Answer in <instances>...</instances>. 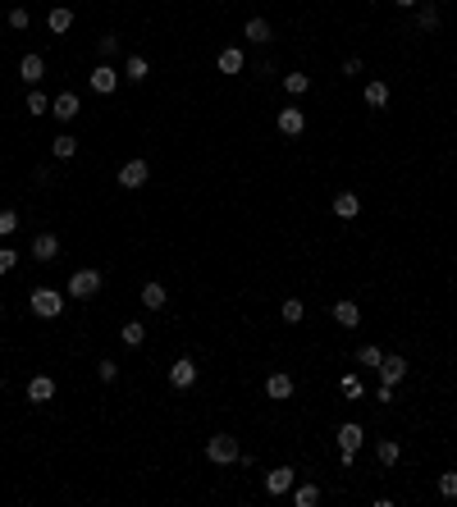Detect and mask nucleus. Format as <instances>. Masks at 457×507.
<instances>
[{"label": "nucleus", "instance_id": "1", "mask_svg": "<svg viewBox=\"0 0 457 507\" xmlns=\"http://www.w3.org/2000/svg\"><path fill=\"white\" fill-rule=\"evenodd\" d=\"M65 298L69 293H55V288H33V293H28V307H33V316L55 320L60 311H65Z\"/></svg>", "mask_w": 457, "mask_h": 507}, {"label": "nucleus", "instance_id": "2", "mask_svg": "<svg viewBox=\"0 0 457 507\" xmlns=\"http://www.w3.org/2000/svg\"><path fill=\"white\" fill-rule=\"evenodd\" d=\"M65 293H69V298H78V302H92L101 293V270H74Z\"/></svg>", "mask_w": 457, "mask_h": 507}, {"label": "nucleus", "instance_id": "3", "mask_svg": "<svg viewBox=\"0 0 457 507\" xmlns=\"http://www.w3.org/2000/svg\"><path fill=\"white\" fill-rule=\"evenodd\" d=\"M238 439H233V434H210V439H206V457H210V462H215V466H228V462H238Z\"/></svg>", "mask_w": 457, "mask_h": 507}, {"label": "nucleus", "instance_id": "4", "mask_svg": "<svg viewBox=\"0 0 457 507\" xmlns=\"http://www.w3.org/2000/svg\"><path fill=\"white\" fill-rule=\"evenodd\" d=\"M357 448H361V425H338V462L343 466H352L357 462Z\"/></svg>", "mask_w": 457, "mask_h": 507}, {"label": "nucleus", "instance_id": "5", "mask_svg": "<svg viewBox=\"0 0 457 507\" xmlns=\"http://www.w3.org/2000/svg\"><path fill=\"white\" fill-rule=\"evenodd\" d=\"M293 485H297V471H293V466H274V471H265V494H270V498L293 494Z\"/></svg>", "mask_w": 457, "mask_h": 507}, {"label": "nucleus", "instance_id": "6", "mask_svg": "<svg viewBox=\"0 0 457 507\" xmlns=\"http://www.w3.org/2000/svg\"><path fill=\"white\" fill-rule=\"evenodd\" d=\"M147 178H151V165H147V160H128V165H119V188L138 192V188H147Z\"/></svg>", "mask_w": 457, "mask_h": 507}, {"label": "nucleus", "instance_id": "7", "mask_svg": "<svg viewBox=\"0 0 457 507\" xmlns=\"http://www.w3.org/2000/svg\"><path fill=\"white\" fill-rule=\"evenodd\" d=\"M51 114H55V119H60V123H74L78 114H83V101H78L74 92H60V96L51 101Z\"/></svg>", "mask_w": 457, "mask_h": 507}, {"label": "nucleus", "instance_id": "8", "mask_svg": "<svg viewBox=\"0 0 457 507\" xmlns=\"http://www.w3.org/2000/svg\"><path fill=\"white\" fill-rule=\"evenodd\" d=\"M88 83H92V92L110 96V92L119 87V69H115V65H97V69H92V78H88Z\"/></svg>", "mask_w": 457, "mask_h": 507}, {"label": "nucleus", "instance_id": "9", "mask_svg": "<svg viewBox=\"0 0 457 507\" xmlns=\"http://www.w3.org/2000/svg\"><path fill=\"white\" fill-rule=\"evenodd\" d=\"M375 375H380V384H403V379H407V356H389V352H384V361H380Z\"/></svg>", "mask_w": 457, "mask_h": 507}, {"label": "nucleus", "instance_id": "10", "mask_svg": "<svg viewBox=\"0 0 457 507\" xmlns=\"http://www.w3.org/2000/svg\"><path fill=\"white\" fill-rule=\"evenodd\" d=\"M302 128H306L302 105H283V110H279V132H283V137H302Z\"/></svg>", "mask_w": 457, "mask_h": 507}, {"label": "nucleus", "instance_id": "11", "mask_svg": "<svg viewBox=\"0 0 457 507\" xmlns=\"http://www.w3.org/2000/svg\"><path fill=\"white\" fill-rule=\"evenodd\" d=\"M265 397H274V402L293 397V375H288V370H270V375H265Z\"/></svg>", "mask_w": 457, "mask_h": 507}, {"label": "nucleus", "instance_id": "12", "mask_svg": "<svg viewBox=\"0 0 457 507\" xmlns=\"http://www.w3.org/2000/svg\"><path fill=\"white\" fill-rule=\"evenodd\" d=\"M169 384H174V388H192V384H197V366H192V356H178V361L169 366Z\"/></svg>", "mask_w": 457, "mask_h": 507}, {"label": "nucleus", "instance_id": "13", "mask_svg": "<svg viewBox=\"0 0 457 507\" xmlns=\"http://www.w3.org/2000/svg\"><path fill=\"white\" fill-rule=\"evenodd\" d=\"M19 78L28 83V87H37V83L46 78V60L37 55V51H33V55H23V60H19Z\"/></svg>", "mask_w": 457, "mask_h": 507}, {"label": "nucleus", "instance_id": "14", "mask_svg": "<svg viewBox=\"0 0 457 507\" xmlns=\"http://www.w3.org/2000/svg\"><path fill=\"white\" fill-rule=\"evenodd\" d=\"M51 397H55V379H51V375H33V379H28V402L46 407Z\"/></svg>", "mask_w": 457, "mask_h": 507}, {"label": "nucleus", "instance_id": "15", "mask_svg": "<svg viewBox=\"0 0 457 507\" xmlns=\"http://www.w3.org/2000/svg\"><path fill=\"white\" fill-rule=\"evenodd\" d=\"M33 256H37V261H55V256H60V238H55V233H37V238H33Z\"/></svg>", "mask_w": 457, "mask_h": 507}, {"label": "nucleus", "instance_id": "16", "mask_svg": "<svg viewBox=\"0 0 457 507\" xmlns=\"http://www.w3.org/2000/svg\"><path fill=\"white\" fill-rule=\"evenodd\" d=\"M215 65H219V74H242V65H247V55H242L238 46H224L215 55Z\"/></svg>", "mask_w": 457, "mask_h": 507}, {"label": "nucleus", "instance_id": "17", "mask_svg": "<svg viewBox=\"0 0 457 507\" xmlns=\"http://www.w3.org/2000/svg\"><path fill=\"white\" fill-rule=\"evenodd\" d=\"M329 316H334L343 329H357V325H361V307H357V302H334V311H329Z\"/></svg>", "mask_w": 457, "mask_h": 507}, {"label": "nucleus", "instance_id": "18", "mask_svg": "<svg viewBox=\"0 0 457 507\" xmlns=\"http://www.w3.org/2000/svg\"><path fill=\"white\" fill-rule=\"evenodd\" d=\"M334 215H338V220H357V215H361L357 192H338V197H334Z\"/></svg>", "mask_w": 457, "mask_h": 507}, {"label": "nucleus", "instance_id": "19", "mask_svg": "<svg viewBox=\"0 0 457 507\" xmlns=\"http://www.w3.org/2000/svg\"><path fill=\"white\" fill-rule=\"evenodd\" d=\"M165 302H169L165 284H156V279H151V284H142V307H147V311H160Z\"/></svg>", "mask_w": 457, "mask_h": 507}, {"label": "nucleus", "instance_id": "20", "mask_svg": "<svg viewBox=\"0 0 457 507\" xmlns=\"http://www.w3.org/2000/svg\"><path fill=\"white\" fill-rule=\"evenodd\" d=\"M366 105H370V110H384V105H389V83L370 78V83H366Z\"/></svg>", "mask_w": 457, "mask_h": 507}, {"label": "nucleus", "instance_id": "21", "mask_svg": "<svg viewBox=\"0 0 457 507\" xmlns=\"http://www.w3.org/2000/svg\"><path fill=\"white\" fill-rule=\"evenodd\" d=\"M46 28H51V33H69V28H74V10H69V5H55V10L46 14Z\"/></svg>", "mask_w": 457, "mask_h": 507}, {"label": "nucleus", "instance_id": "22", "mask_svg": "<svg viewBox=\"0 0 457 507\" xmlns=\"http://www.w3.org/2000/svg\"><path fill=\"white\" fill-rule=\"evenodd\" d=\"M51 151H55V160H74L78 155V137L74 132H60V137L51 142Z\"/></svg>", "mask_w": 457, "mask_h": 507}, {"label": "nucleus", "instance_id": "23", "mask_svg": "<svg viewBox=\"0 0 457 507\" xmlns=\"http://www.w3.org/2000/svg\"><path fill=\"white\" fill-rule=\"evenodd\" d=\"M147 74H151V65H147L142 55H128V60H124V78H128V83H147Z\"/></svg>", "mask_w": 457, "mask_h": 507}, {"label": "nucleus", "instance_id": "24", "mask_svg": "<svg viewBox=\"0 0 457 507\" xmlns=\"http://www.w3.org/2000/svg\"><path fill=\"white\" fill-rule=\"evenodd\" d=\"M293 503L297 507H316L320 503V489L311 485V480H302V485H293Z\"/></svg>", "mask_w": 457, "mask_h": 507}, {"label": "nucleus", "instance_id": "25", "mask_svg": "<svg viewBox=\"0 0 457 507\" xmlns=\"http://www.w3.org/2000/svg\"><path fill=\"white\" fill-rule=\"evenodd\" d=\"M242 37H247V42H261V46H265V42H270L274 33H270V23H265V19H247V28H242Z\"/></svg>", "mask_w": 457, "mask_h": 507}, {"label": "nucleus", "instance_id": "26", "mask_svg": "<svg viewBox=\"0 0 457 507\" xmlns=\"http://www.w3.org/2000/svg\"><path fill=\"white\" fill-rule=\"evenodd\" d=\"M119 338H124V347H142V338H147V325L142 320H128L119 329Z\"/></svg>", "mask_w": 457, "mask_h": 507}, {"label": "nucleus", "instance_id": "27", "mask_svg": "<svg viewBox=\"0 0 457 507\" xmlns=\"http://www.w3.org/2000/svg\"><path fill=\"white\" fill-rule=\"evenodd\" d=\"M306 87H311V78H306V74H283V92H288V96H302Z\"/></svg>", "mask_w": 457, "mask_h": 507}, {"label": "nucleus", "instance_id": "28", "mask_svg": "<svg viewBox=\"0 0 457 507\" xmlns=\"http://www.w3.org/2000/svg\"><path fill=\"white\" fill-rule=\"evenodd\" d=\"M357 361H361V366H366V370H380V361H384V352H380V347H375V343H366V347H361V352H357Z\"/></svg>", "mask_w": 457, "mask_h": 507}, {"label": "nucleus", "instance_id": "29", "mask_svg": "<svg viewBox=\"0 0 457 507\" xmlns=\"http://www.w3.org/2000/svg\"><path fill=\"white\" fill-rule=\"evenodd\" d=\"M375 457H380V466H393V462H398V443L380 439V443H375Z\"/></svg>", "mask_w": 457, "mask_h": 507}, {"label": "nucleus", "instance_id": "30", "mask_svg": "<svg viewBox=\"0 0 457 507\" xmlns=\"http://www.w3.org/2000/svg\"><path fill=\"white\" fill-rule=\"evenodd\" d=\"M279 316H283V320H288V325H297V320H302V316H306V307H302V298H288V302H283V307H279Z\"/></svg>", "mask_w": 457, "mask_h": 507}, {"label": "nucleus", "instance_id": "31", "mask_svg": "<svg viewBox=\"0 0 457 507\" xmlns=\"http://www.w3.org/2000/svg\"><path fill=\"white\" fill-rule=\"evenodd\" d=\"M416 23H421V33H435V28H439V10H435V5H421Z\"/></svg>", "mask_w": 457, "mask_h": 507}, {"label": "nucleus", "instance_id": "32", "mask_svg": "<svg viewBox=\"0 0 457 507\" xmlns=\"http://www.w3.org/2000/svg\"><path fill=\"white\" fill-rule=\"evenodd\" d=\"M97 375L106 379V384H115V379H119V366L110 361V356H101V361H97Z\"/></svg>", "mask_w": 457, "mask_h": 507}, {"label": "nucleus", "instance_id": "33", "mask_svg": "<svg viewBox=\"0 0 457 507\" xmlns=\"http://www.w3.org/2000/svg\"><path fill=\"white\" fill-rule=\"evenodd\" d=\"M14 265H19V252H14V247L5 243V247H0V275H10Z\"/></svg>", "mask_w": 457, "mask_h": 507}, {"label": "nucleus", "instance_id": "34", "mask_svg": "<svg viewBox=\"0 0 457 507\" xmlns=\"http://www.w3.org/2000/svg\"><path fill=\"white\" fill-rule=\"evenodd\" d=\"M439 494H444V498H457V471H444V475H439Z\"/></svg>", "mask_w": 457, "mask_h": 507}, {"label": "nucleus", "instance_id": "35", "mask_svg": "<svg viewBox=\"0 0 457 507\" xmlns=\"http://www.w3.org/2000/svg\"><path fill=\"white\" fill-rule=\"evenodd\" d=\"M14 229H19V215L14 210H0V238H10Z\"/></svg>", "mask_w": 457, "mask_h": 507}, {"label": "nucleus", "instance_id": "36", "mask_svg": "<svg viewBox=\"0 0 457 507\" xmlns=\"http://www.w3.org/2000/svg\"><path fill=\"white\" fill-rule=\"evenodd\" d=\"M97 51H101V55H115V51H119V37H115V33H106V37H101V42H97Z\"/></svg>", "mask_w": 457, "mask_h": 507}, {"label": "nucleus", "instance_id": "37", "mask_svg": "<svg viewBox=\"0 0 457 507\" xmlns=\"http://www.w3.org/2000/svg\"><path fill=\"white\" fill-rule=\"evenodd\" d=\"M51 105H46V96L42 92H28V114H46Z\"/></svg>", "mask_w": 457, "mask_h": 507}, {"label": "nucleus", "instance_id": "38", "mask_svg": "<svg viewBox=\"0 0 457 507\" xmlns=\"http://www.w3.org/2000/svg\"><path fill=\"white\" fill-rule=\"evenodd\" d=\"M10 28H14V33L28 28V10H23V5H14V10H10Z\"/></svg>", "mask_w": 457, "mask_h": 507}, {"label": "nucleus", "instance_id": "39", "mask_svg": "<svg viewBox=\"0 0 457 507\" xmlns=\"http://www.w3.org/2000/svg\"><path fill=\"white\" fill-rule=\"evenodd\" d=\"M361 74V55H348L343 60V78H357Z\"/></svg>", "mask_w": 457, "mask_h": 507}, {"label": "nucleus", "instance_id": "40", "mask_svg": "<svg viewBox=\"0 0 457 507\" xmlns=\"http://www.w3.org/2000/svg\"><path fill=\"white\" fill-rule=\"evenodd\" d=\"M343 393L357 397V393H361V379H357V375H343Z\"/></svg>", "mask_w": 457, "mask_h": 507}, {"label": "nucleus", "instance_id": "41", "mask_svg": "<svg viewBox=\"0 0 457 507\" xmlns=\"http://www.w3.org/2000/svg\"><path fill=\"white\" fill-rule=\"evenodd\" d=\"M375 402H393V384H380V388H375Z\"/></svg>", "mask_w": 457, "mask_h": 507}, {"label": "nucleus", "instance_id": "42", "mask_svg": "<svg viewBox=\"0 0 457 507\" xmlns=\"http://www.w3.org/2000/svg\"><path fill=\"white\" fill-rule=\"evenodd\" d=\"M393 5H398V10H416V5H421V0H393Z\"/></svg>", "mask_w": 457, "mask_h": 507}, {"label": "nucleus", "instance_id": "43", "mask_svg": "<svg viewBox=\"0 0 457 507\" xmlns=\"http://www.w3.org/2000/svg\"><path fill=\"white\" fill-rule=\"evenodd\" d=\"M0 320H5V302H0Z\"/></svg>", "mask_w": 457, "mask_h": 507}]
</instances>
